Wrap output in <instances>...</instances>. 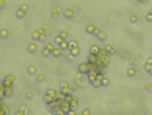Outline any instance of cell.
Listing matches in <instances>:
<instances>
[{
  "instance_id": "1",
  "label": "cell",
  "mask_w": 152,
  "mask_h": 115,
  "mask_svg": "<svg viewBox=\"0 0 152 115\" xmlns=\"http://www.w3.org/2000/svg\"><path fill=\"white\" fill-rule=\"evenodd\" d=\"M47 38H49V35L46 33V30L42 29V27H41V29H36L32 33V40L33 41H38V43H46V41H47Z\"/></svg>"
},
{
  "instance_id": "2",
  "label": "cell",
  "mask_w": 152,
  "mask_h": 115,
  "mask_svg": "<svg viewBox=\"0 0 152 115\" xmlns=\"http://www.w3.org/2000/svg\"><path fill=\"white\" fill-rule=\"evenodd\" d=\"M58 91H60V90H55V89H49L47 91H46V95H44V102H46V104L58 98Z\"/></svg>"
},
{
  "instance_id": "3",
  "label": "cell",
  "mask_w": 152,
  "mask_h": 115,
  "mask_svg": "<svg viewBox=\"0 0 152 115\" xmlns=\"http://www.w3.org/2000/svg\"><path fill=\"white\" fill-rule=\"evenodd\" d=\"M46 106H47V110H49V112L53 115V114H55L58 109H60V106H61V101H60V99H53V101L47 102V104H46Z\"/></svg>"
},
{
  "instance_id": "4",
  "label": "cell",
  "mask_w": 152,
  "mask_h": 115,
  "mask_svg": "<svg viewBox=\"0 0 152 115\" xmlns=\"http://www.w3.org/2000/svg\"><path fill=\"white\" fill-rule=\"evenodd\" d=\"M94 68V65H89L88 62H83V63H80L79 65V74H85V76H88V72Z\"/></svg>"
},
{
  "instance_id": "5",
  "label": "cell",
  "mask_w": 152,
  "mask_h": 115,
  "mask_svg": "<svg viewBox=\"0 0 152 115\" xmlns=\"http://www.w3.org/2000/svg\"><path fill=\"white\" fill-rule=\"evenodd\" d=\"M97 55H99V60H100L102 63H105L107 66L110 65V54L107 52V49H105V47H102V51L97 54Z\"/></svg>"
},
{
  "instance_id": "6",
  "label": "cell",
  "mask_w": 152,
  "mask_h": 115,
  "mask_svg": "<svg viewBox=\"0 0 152 115\" xmlns=\"http://www.w3.org/2000/svg\"><path fill=\"white\" fill-rule=\"evenodd\" d=\"M53 47H55L53 41H52V43H46L44 49H42V52H41V55H42V57H52V51H53Z\"/></svg>"
},
{
  "instance_id": "7",
  "label": "cell",
  "mask_w": 152,
  "mask_h": 115,
  "mask_svg": "<svg viewBox=\"0 0 152 115\" xmlns=\"http://www.w3.org/2000/svg\"><path fill=\"white\" fill-rule=\"evenodd\" d=\"M3 84H5V85H10V87H14L17 84V79L14 77L13 74H8V76L3 77Z\"/></svg>"
},
{
  "instance_id": "8",
  "label": "cell",
  "mask_w": 152,
  "mask_h": 115,
  "mask_svg": "<svg viewBox=\"0 0 152 115\" xmlns=\"http://www.w3.org/2000/svg\"><path fill=\"white\" fill-rule=\"evenodd\" d=\"M60 16H63V10H61V6H53L52 11H50V17L52 19H58Z\"/></svg>"
},
{
  "instance_id": "9",
  "label": "cell",
  "mask_w": 152,
  "mask_h": 115,
  "mask_svg": "<svg viewBox=\"0 0 152 115\" xmlns=\"http://www.w3.org/2000/svg\"><path fill=\"white\" fill-rule=\"evenodd\" d=\"M94 36L100 41V43H105V41H107V38H108L107 32H105V30H100V29H97V32L94 33Z\"/></svg>"
},
{
  "instance_id": "10",
  "label": "cell",
  "mask_w": 152,
  "mask_h": 115,
  "mask_svg": "<svg viewBox=\"0 0 152 115\" xmlns=\"http://www.w3.org/2000/svg\"><path fill=\"white\" fill-rule=\"evenodd\" d=\"M75 84H79L80 87H85L86 84H89L88 76H85V74H79V76L75 77Z\"/></svg>"
},
{
  "instance_id": "11",
  "label": "cell",
  "mask_w": 152,
  "mask_h": 115,
  "mask_svg": "<svg viewBox=\"0 0 152 115\" xmlns=\"http://www.w3.org/2000/svg\"><path fill=\"white\" fill-rule=\"evenodd\" d=\"M61 55H64V49L61 47V46L55 44V47H53V51H52V57L53 59H60Z\"/></svg>"
},
{
  "instance_id": "12",
  "label": "cell",
  "mask_w": 152,
  "mask_h": 115,
  "mask_svg": "<svg viewBox=\"0 0 152 115\" xmlns=\"http://www.w3.org/2000/svg\"><path fill=\"white\" fill-rule=\"evenodd\" d=\"M104 77H105V72H99V74H97V79L91 84V85L94 87V89H100V87H102V79Z\"/></svg>"
},
{
  "instance_id": "13",
  "label": "cell",
  "mask_w": 152,
  "mask_h": 115,
  "mask_svg": "<svg viewBox=\"0 0 152 115\" xmlns=\"http://www.w3.org/2000/svg\"><path fill=\"white\" fill-rule=\"evenodd\" d=\"M60 90L61 91H64V93H74V90H72V87L69 85L66 80H63V82L60 84Z\"/></svg>"
},
{
  "instance_id": "14",
  "label": "cell",
  "mask_w": 152,
  "mask_h": 115,
  "mask_svg": "<svg viewBox=\"0 0 152 115\" xmlns=\"http://www.w3.org/2000/svg\"><path fill=\"white\" fill-rule=\"evenodd\" d=\"M63 16L66 19H74V17H75V10H74V8H66V10H63Z\"/></svg>"
},
{
  "instance_id": "15",
  "label": "cell",
  "mask_w": 152,
  "mask_h": 115,
  "mask_svg": "<svg viewBox=\"0 0 152 115\" xmlns=\"http://www.w3.org/2000/svg\"><path fill=\"white\" fill-rule=\"evenodd\" d=\"M86 62L89 65H94V66H96V65L99 63V55H96V54H88V60H86Z\"/></svg>"
},
{
  "instance_id": "16",
  "label": "cell",
  "mask_w": 152,
  "mask_h": 115,
  "mask_svg": "<svg viewBox=\"0 0 152 115\" xmlns=\"http://www.w3.org/2000/svg\"><path fill=\"white\" fill-rule=\"evenodd\" d=\"M97 74H99V71H97L96 68H93V70L88 72V80H89V84H93V82L97 79Z\"/></svg>"
},
{
  "instance_id": "17",
  "label": "cell",
  "mask_w": 152,
  "mask_h": 115,
  "mask_svg": "<svg viewBox=\"0 0 152 115\" xmlns=\"http://www.w3.org/2000/svg\"><path fill=\"white\" fill-rule=\"evenodd\" d=\"M0 115H10V106L6 102H0Z\"/></svg>"
},
{
  "instance_id": "18",
  "label": "cell",
  "mask_w": 152,
  "mask_h": 115,
  "mask_svg": "<svg viewBox=\"0 0 152 115\" xmlns=\"http://www.w3.org/2000/svg\"><path fill=\"white\" fill-rule=\"evenodd\" d=\"M136 72H138V68L132 65V66H129V68H127L126 74H127V77H135V76H136Z\"/></svg>"
},
{
  "instance_id": "19",
  "label": "cell",
  "mask_w": 152,
  "mask_h": 115,
  "mask_svg": "<svg viewBox=\"0 0 152 115\" xmlns=\"http://www.w3.org/2000/svg\"><path fill=\"white\" fill-rule=\"evenodd\" d=\"M27 51L30 54H36L38 52V41H32V43L28 44V47H27Z\"/></svg>"
},
{
  "instance_id": "20",
  "label": "cell",
  "mask_w": 152,
  "mask_h": 115,
  "mask_svg": "<svg viewBox=\"0 0 152 115\" xmlns=\"http://www.w3.org/2000/svg\"><path fill=\"white\" fill-rule=\"evenodd\" d=\"M144 71H146V72H151L152 71V57L146 59V63H144Z\"/></svg>"
},
{
  "instance_id": "21",
  "label": "cell",
  "mask_w": 152,
  "mask_h": 115,
  "mask_svg": "<svg viewBox=\"0 0 152 115\" xmlns=\"http://www.w3.org/2000/svg\"><path fill=\"white\" fill-rule=\"evenodd\" d=\"M100 51H102V46H99V44H91V49H89V54H99Z\"/></svg>"
},
{
  "instance_id": "22",
  "label": "cell",
  "mask_w": 152,
  "mask_h": 115,
  "mask_svg": "<svg viewBox=\"0 0 152 115\" xmlns=\"http://www.w3.org/2000/svg\"><path fill=\"white\" fill-rule=\"evenodd\" d=\"M141 59H143L141 55H133V57H132V65L138 68V66H140V63H141Z\"/></svg>"
},
{
  "instance_id": "23",
  "label": "cell",
  "mask_w": 152,
  "mask_h": 115,
  "mask_svg": "<svg viewBox=\"0 0 152 115\" xmlns=\"http://www.w3.org/2000/svg\"><path fill=\"white\" fill-rule=\"evenodd\" d=\"M96 32H97V27H96L94 24H89V25L86 27V33H88V35H94Z\"/></svg>"
},
{
  "instance_id": "24",
  "label": "cell",
  "mask_w": 152,
  "mask_h": 115,
  "mask_svg": "<svg viewBox=\"0 0 152 115\" xmlns=\"http://www.w3.org/2000/svg\"><path fill=\"white\" fill-rule=\"evenodd\" d=\"M63 41H66V40L60 35V33H58V35H55V38H53V44H57V46H61V43H63Z\"/></svg>"
},
{
  "instance_id": "25",
  "label": "cell",
  "mask_w": 152,
  "mask_h": 115,
  "mask_svg": "<svg viewBox=\"0 0 152 115\" xmlns=\"http://www.w3.org/2000/svg\"><path fill=\"white\" fill-rule=\"evenodd\" d=\"M27 72H28L30 76H36L38 70H36V66H35V65H28V68H27Z\"/></svg>"
},
{
  "instance_id": "26",
  "label": "cell",
  "mask_w": 152,
  "mask_h": 115,
  "mask_svg": "<svg viewBox=\"0 0 152 115\" xmlns=\"http://www.w3.org/2000/svg\"><path fill=\"white\" fill-rule=\"evenodd\" d=\"M25 14H27L25 10H22V8H17V10H16V17H17V19H24Z\"/></svg>"
},
{
  "instance_id": "27",
  "label": "cell",
  "mask_w": 152,
  "mask_h": 115,
  "mask_svg": "<svg viewBox=\"0 0 152 115\" xmlns=\"http://www.w3.org/2000/svg\"><path fill=\"white\" fill-rule=\"evenodd\" d=\"M105 49H107V52L110 54V55H115V54H116V49H115V46H113V44H107V46H105Z\"/></svg>"
},
{
  "instance_id": "28",
  "label": "cell",
  "mask_w": 152,
  "mask_h": 115,
  "mask_svg": "<svg viewBox=\"0 0 152 115\" xmlns=\"http://www.w3.org/2000/svg\"><path fill=\"white\" fill-rule=\"evenodd\" d=\"M0 36H2V40H6V38L10 36V30L8 29H2L0 30Z\"/></svg>"
},
{
  "instance_id": "29",
  "label": "cell",
  "mask_w": 152,
  "mask_h": 115,
  "mask_svg": "<svg viewBox=\"0 0 152 115\" xmlns=\"http://www.w3.org/2000/svg\"><path fill=\"white\" fill-rule=\"evenodd\" d=\"M46 80V74H36V84H42Z\"/></svg>"
},
{
  "instance_id": "30",
  "label": "cell",
  "mask_w": 152,
  "mask_h": 115,
  "mask_svg": "<svg viewBox=\"0 0 152 115\" xmlns=\"http://www.w3.org/2000/svg\"><path fill=\"white\" fill-rule=\"evenodd\" d=\"M42 29L46 30V33H47L49 36H50V35H52V33H53V30H52V27H50V25H44V27H42Z\"/></svg>"
},
{
  "instance_id": "31",
  "label": "cell",
  "mask_w": 152,
  "mask_h": 115,
  "mask_svg": "<svg viewBox=\"0 0 152 115\" xmlns=\"http://www.w3.org/2000/svg\"><path fill=\"white\" fill-rule=\"evenodd\" d=\"M79 46V43H77L75 40H69V49H72V47H77Z\"/></svg>"
},
{
  "instance_id": "32",
  "label": "cell",
  "mask_w": 152,
  "mask_h": 115,
  "mask_svg": "<svg viewBox=\"0 0 152 115\" xmlns=\"http://www.w3.org/2000/svg\"><path fill=\"white\" fill-rule=\"evenodd\" d=\"M60 35L63 36L64 40H68V36H69V32H68V30H66V29H63V30H61V32H60Z\"/></svg>"
},
{
  "instance_id": "33",
  "label": "cell",
  "mask_w": 152,
  "mask_h": 115,
  "mask_svg": "<svg viewBox=\"0 0 152 115\" xmlns=\"http://www.w3.org/2000/svg\"><path fill=\"white\" fill-rule=\"evenodd\" d=\"M108 85H110V79L105 76V77L102 79V87H108Z\"/></svg>"
},
{
  "instance_id": "34",
  "label": "cell",
  "mask_w": 152,
  "mask_h": 115,
  "mask_svg": "<svg viewBox=\"0 0 152 115\" xmlns=\"http://www.w3.org/2000/svg\"><path fill=\"white\" fill-rule=\"evenodd\" d=\"M136 22H138V16H136V14H132L130 16V24H136Z\"/></svg>"
},
{
  "instance_id": "35",
  "label": "cell",
  "mask_w": 152,
  "mask_h": 115,
  "mask_svg": "<svg viewBox=\"0 0 152 115\" xmlns=\"http://www.w3.org/2000/svg\"><path fill=\"white\" fill-rule=\"evenodd\" d=\"M61 47H63L64 51H69V41H68V40L63 41V43H61Z\"/></svg>"
},
{
  "instance_id": "36",
  "label": "cell",
  "mask_w": 152,
  "mask_h": 115,
  "mask_svg": "<svg viewBox=\"0 0 152 115\" xmlns=\"http://www.w3.org/2000/svg\"><path fill=\"white\" fill-rule=\"evenodd\" d=\"M66 71H68V70H66V68H64V66H60V68H58V74H60V76H63V74H66Z\"/></svg>"
},
{
  "instance_id": "37",
  "label": "cell",
  "mask_w": 152,
  "mask_h": 115,
  "mask_svg": "<svg viewBox=\"0 0 152 115\" xmlns=\"http://www.w3.org/2000/svg\"><path fill=\"white\" fill-rule=\"evenodd\" d=\"M19 109H21L25 115H28V114H30V110H28V107H27V106H22V107H19Z\"/></svg>"
},
{
  "instance_id": "38",
  "label": "cell",
  "mask_w": 152,
  "mask_h": 115,
  "mask_svg": "<svg viewBox=\"0 0 152 115\" xmlns=\"http://www.w3.org/2000/svg\"><path fill=\"white\" fill-rule=\"evenodd\" d=\"M25 99H28V101H30V99H33V91H27V93H25Z\"/></svg>"
},
{
  "instance_id": "39",
  "label": "cell",
  "mask_w": 152,
  "mask_h": 115,
  "mask_svg": "<svg viewBox=\"0 0 152 115\" xmlns=\"http://www.w3.org/2000/svg\"><path fill=\"white\" fill-rule=\"evenodd\" d=\"M82 114H83V115H91V109H89V107H86V109L82 110Z\"/></svg>"
},
{
  "instance_id": "40",
  "label": "cell",
  "mask_w": 152,
  "mask_h": 115,
  "mask_svg": "<svg viewBox=\"0 0 152 115\" xmlns=\"http://www.w3.org/2000/svg\"><path fill=\"white\" fill-rule=\"evenodd\" d=\"M146 91L147 93H152V84H147L146 85Z\"/></svg>"
},
{
  "instance_id": "41",
  "label": "cell",
  "mask_w": 152,
  "mask_h": 115,
  "mask_svg": "<svg viewBox=\"0 0 152 115\" xmlns=\"http://www.w3.org/2000/svg\"><path fill=\"white\" fill-rule=\"evenodd\" d=\"M0 8H6V2H5V0H0Z\"/></svg>"
},
{
  "instance_id": "42",
  "label": "cell",
  "mask_w": 152,
  "mask_h": 115,
  "mask_svg": "<svg viewBox=\"0 0 152 115\" xmlns=\"http://www.w3.org/2000/svg\"><path fill=\"white\" fill-rule=\"evenodd\" d=\"M146 21H147V22H152V14H151V13L146 14Z\"/></svg>"
},
{
  "instance_id": "43",
  "label": "cell",
  "mask_w": 152,
  "mask_h": 115,
  "mask_svg": "<svg viewBox=\"0 0 152 115\" xmlns=\"http://www.w3.org/2000/svg\"><path fill=\"white\" fill-rule=\"evenodd\" d=\"M68 115H77V109H71L68 112Z\"/></svg>"
},
{
  "instance_id": "44",
  "label": "cell",
  "mask_w": 152,
  "mask_h": 115,
  "mask_svg": "<svg viewBox=\"0 0 152 115\" xmlns=\"http://www.w3.org/2000/svg\"><path fill=\"white\" fill-rule=\"evenodd\" d=\"M21 8H22V10H25V11H28V5H27V3H22Z\"/></svg>"
},
{
  "instance_id": "45",
  "label": "cell",
  "mask_w": 152,
  "mask_h": 115,
  "mask_svg": "<svg viewBox=\"0 0 152 115\" xmlns=\"http://www.w3.org/2000/svg\"><path fill=\"white\" fill-rule=\"evenodd\" d=\"M138 3H141V5H146V3H149V0H138Z\"/></svg>"
},
{
  "instance_id": "46",
  "label": "cell",
  "mask_w": 152,
  "mask_h": 115,
  "mask_svg": "<svg viewBox=\"0 0 152 115\" xmlns=\"http://www.w3.org/2000/svg\"><path fill=\"white\" fill-rule=\"evenodd\" d=\"M14 115H25V114H24V112H22V110H21V109H19V110H17V112H16V114H14Z\"/></svg>"
},
{
  "instance_id": "47",
  "label": "cell",
  "mask_w": 152,
  "mask_h": 115,
  "mask_svg": "<svg viewBox=\"0 0 152 115\" xmlns=\"http://www.w3.org/2000/svg\"><path fill=\"white\" fill-rule=\"evenodd\" d=\"M77 115H83V114H82V112H77Z\"/></svg>"
},
{
  "instance_id": "48",
  "label": "cell",
  "mask_w": 152,
  "mask_h": 115,
  "mask_svg": "<svg viewBox=\"0 0 152 115\" xmlns=\"http://www.w3.org/2000/svg\"><path fill=\"white\" fill-rule=\"evenodd\" d=\"M149 13H151V14H152V10H151V11H149Z\"/></svg>"
},
{
  "instance_id": "49",
  "label": "cell",
  "mask_w": 152,
  "mask_h": 115,
  "mask_svg": "<svg viewBox=\"0 0 152 115\" xmlns=\"http://www.w3.org/2000/svg\"><path fill=\"white\" fill-rule=\"evenodd\" d=\"M149 74H151V76H152V71H151V72H149Z\"/></svg>"
}]
</instances>
